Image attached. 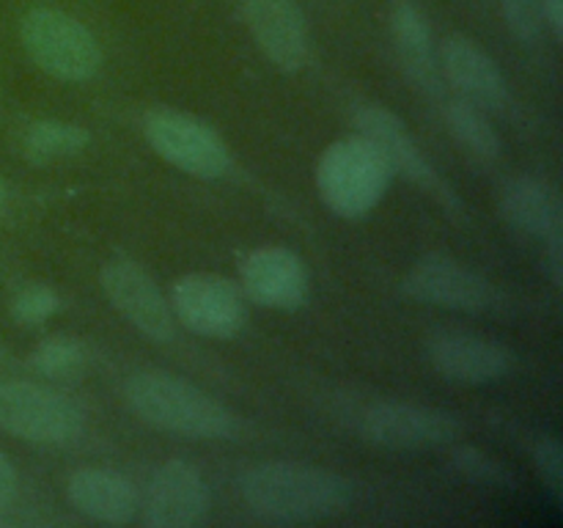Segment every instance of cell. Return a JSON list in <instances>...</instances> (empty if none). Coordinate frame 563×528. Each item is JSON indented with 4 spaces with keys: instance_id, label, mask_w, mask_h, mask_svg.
Here are the masks:
<instances>
[{
    "instance_id": "2",
    "label": "cell",
    "mask_w": 563,
    "mask_h": 528,
    "mask_svg": "<svg viewBox=\"0 0 563 528\" xmlns=\"http://www.w3.org/2000/svg\"><path fill=\"white\" fill-rule=\"evenodd\" d=\"M124 399L141 421L159 432L190 440H225L236 432L234 413L223 402L163 369L132 374L124 385Z\"/></svg>"
},
{
    "instance_id": "22",
    "label": "cell",
    "mask_w": 563,
    "mask_h": 528,
    "mask_svg": "<svg viewBox=\"0 0 563 528\" xmlns=\"http://www.w3.org/2000/svg\"><path fill=\"white\" fill-rule=\"evenodd\" d=\"M31 366L55 383H77L91 369V352L75 336H47L33 346Z\"/></svg>"
},
{
    "instance_id": "7",
    "label": "cell",
    "mask_w": 563,
    "mask_h": 528,
    "mask_svg": "<svg viewBox=\"0 0 563 528\" xmlns=\"http://www.w3.org/2000/svg\"><path fill=\"white\" fill-rule=\"evenodd\" d=\"M143 135L165 163L196 179H220L231 165V152L220 132L185 110L159 108L148 113Z\"/></svg>"
},
{
    "instance_id": "4",
    "label": "cell",
    "mask_w": 563,
    "mask_h": 528,
    "mask_svg": "<svg viewBox=\"0 0 563 528\" xmlns=\"http://www.w3.org/2000/svg\"><path fill=\"white\" fill-rule=\"evenodd\" d=\"M20 42L27 58L64 82H88L102 69V47L86 22L60 9L38 6L20 22Z\"/></svg>"
},
{
    "instance_id": "11",
    "label": "cell",
    "mask_w": 563,
    "mask_h": 528,
    "mask_svg": "<svg viewBox=\"0 0 563 528\" xmlns=\"http://www.w3.org/2000/svg\"><path fill=\"white\" fill-rule=\"evenodd\" d=\"M355 130L366 135L374 146L383 152L385 163L390 165L394 176H401L410 185L421 187V190L432 193L438 201L456 207V196L449 190L434 165L429 163L427 154L410 135L405 121L385 105H361L355 110Z\"/></svg>"
},
{
    "instance_id": "24",
    "label": "cell",
    "mask_w": 563,
    "mask_h": 528,
    "mask_svg": "<svg viewBox=\"0 0 563 528\" xmlns=\"http://www.w3.org/2000/svg\"><path fill=\"white\" fill-rule=\"evenodd\" d=\"M60 311V295L47 284H25L11 297V317L20 324H44Z\"/></svg>"
},
{
    "instance_id": "17",
    "label": "cell",
    "mask_w": 563,
    "mask_h": 528,
    "mask_svg": "<svg viewBox=\"0 0 563 528\" xmlns=\"http://www.w3.org/2000/svg\"><path fill=\"white\" fill-rule=\"evenodd\" d=\"M66 498L88 520L104 526H126L141 509V493L119 471L80 468L66 482Z\"/></svg>"
},
{
    "instance_id": "14",
    "label": "cell",
    "mask_w": 563,
    "mask_h": 528,
    "mask_svg": "<svg viewBox=\"0 0 563 528\" xmlns=\"http://www.w3.org/2000/svg\"><path fill=\"white\" fill-rule=\"evenodd\" d=\"M440 75L456 97L482 110H504L509 105V82L498 61L465 33H454L438 50Z\"/></svg>"
},
{
    "instance_id": "20",
    "label": "cell",
    "mask_w": 563,
    "mask_h": 528,
    "mask_svg": "<svg viewBox=\"0 0 563 528\" xmlns=\"http://www.w3.org/2000/svg\"><path fill=\"white\" fill-rule=\"evenodd\" d=\"M91 132L71 121L42 119L22 132V154L31 163H55L86 152Z\"/></svg>"
},
{
    "instance_id": "27",
    "label": "cell",
    "mask_w": 563,
    "mask_h": 528,
    "mask_svg": "<svg viewBox=\"0 0 563 528\" xmlns=\"http://www.w3.org/2000/svg\"><path fill=\"white\" fill-rule=\"evenodd\" d=\"M16 498V471L9 457L0 451V526H5V515Z\"/></svg>"
},
{
    "instance_id": "10",
    "label": "cell",
    "mask_w": 563,
    "mask_h": 528,
    "mask_svg": "<svg viewBox=\"0 0 563 528\" xmlns=\"http://www.w3.org/2000/svg\"><path fill=\"white\" fill-rule=\"evenodd\" d=\"M110 306L148 341L165 344L176 336V317L157 280L132 258H110L99 273Z\"/></svg>"
},
{
    "instance_id": "16",
    "label": "cell",
    "mask_w": 563,
    "mask_h": 528,
    "mask_svg": "<svg viewBox=\"0 0 563 528\" xmlns=\"http://www.w3.org/2000/svg\"><path fill=\"white\" fill-rule=\"evenodd\" d=\"M141 506L148 528H192L207 517V482L187 460H168L154 471Z\"/></svg>"
},
{
    "instance_id": "9",
    "label": "cell",
    "mask_w": 563,
    "mask_h": 528,
    "mask_svg": "<svg viewBox=\"0 0 563 528\" xmlns=\"http://www.w3.org/2000/svg\"><path fill=\"white\" fill-rule=\"evenodd\" d=\"M401 286L410 300L449 311L489 314L500 306V292L493 280L443 253L418 258Z\"/></svg>"
},
{
    "instance_id": "3",
    "label": "cell",
    "mask_w": 563,
    "mask_h": 528,
    "mask_svg": "<svg viewBox=\"0 0 563 528\" xmlns=\"http://www.w3.org/2000/svg\"><path fill=\"white\" fill-rule=\"evenodd\" d=\"M394 170L366 135L330 143L317 163V190L324 207L344 220L372 212L388 193Z\"/></svg>"
},
{
    "instance_id": "13",
    "label": "cell",
    "mask_w": 563,
    "mask_h": 528,
    "mask_svg": "<svg viewBox=\"0 0 563 528\" xmlns=\"http://www.w3.org/2000/svg\"><path fill=\"white\" fill-rule=\"evenodd\" d=\"M242 20L269 64L284 75H297L311 55L306 14L295 0H245Z\"/></svg>"
},
{
    "instance_id": "25",
    "label": "cell",
    "mask_w": 563,
    "mask_h": 528,
    "mask_svg": "<svg viewBox=\"0 0 563 528\" xmlns=\"http://www.w3.org/2000/svg\"><path fill=\"white\" fill-rule=\"evenodd\" d=\"M504 20L511 36L522 44H533L542 31V0H500Z\"/></svg>"
},
{
    "instance_id": "19",
    "label": "cell",
    "mask_w": 563,
    "mask_h": 528,
    "mask_svg": "<svg viewBox=\"0 0 563 528\" xmlns=\"http://www.w3.org/2000/svg\"><path fill=\"white\" fill-rule=\"evenodd\" d=\"M500 215L511 229L548 242L563 234L561 198L537 176H515L500 190Z\"/></svg>"
},
{
    "instance_id": "23",
    "label": "cell",
    "mask_w": 563,
    "mask_h": 528,
    "mask_svg": "<svg viewBox=\"0 0 563 528\" xmlns=\"http://www.w3.org/2000/svg\"><path fill=\"white\" fill-rule=\"evenodd\" d=\"M449 449H451V465H454L462 476L471 479V482L484 484V487H509V490L515 487V476H511L498 460H493L487 451L473 449V446L460 443V440L451 443Z\"/></svg>"
},
{
    "instance_id": "8",
    "label": "cell",
    "mask_w": 563,
    "mask_h": 528,
    "mask_svg": "<svg viewBox=\"0 0 563 528\" xmlns=\"http://www.w3.org/2000/svg\"><path fill=\"white\" fill-rule=\"evenodd\" d=\"M170 311L190 333L225 341L242 333L247 322L245 295L234 280L214 273L181 275L170 289Z\"/></svg>"
},
{
    "instance_id": "15",
    "label": "cell",
    "mask_w": 563,
    "mask_h": 528,
    "mask_svg": "<svg viewBox=\"0 0 563 528\" xmlns=\"http://www.w3.org/2000/svg\"><path fill=\"white\" fill-rule=\"evenodd\" d=\"M427 358L443 380L462 385H489L509 377L515 352L500 341L476 333H438L427 341Z\"/></svg>"
},
{
    "instance_id": "29",
    "label": "cell",
    "mask_w": 563,
    "mask_h": 528,
    "mask_svg": "<svg viewBox=\"0 0 563 528\" xmlns=\"http://www.w3.org/2000/svg\"><path fill=\"white\" fill-rule=\"evenodd\" d=\"M5 209H9V187H5L3 176H0V220H3Z\"/></svg>"
},
{
    "instance_id": "21",
    "label": "cell",
    "mask_w": 563,
    "mask_h": 528,
    "mask_svg": "<svg viewBox=\"0 0 563 528\" xmlns=\"http://www.w3.org/2000/svg\"><path fill=\"white\" fill-rule=\"evenodd\" d=\"M445 124H449V132L456 138V143L467 148L476 160L495 163L504 154V143L495 132L493 121L487 119V110L456 97L454 102L445 105Z\"/></svg>"
},
{
    "instance_id": "26",
    "label": "cell",
    "mask_w": 563,
    "mask_h": 528,
    "mask_svg": "<svg viewBox=\"0 0 563 528\" xmlns=\"http://www.w3.org/2000/svg\"><path fill=\"white\" fill-rule=\"evenodd\" d=\"M537 468H539V473H542V479H544V484H548L550 493L561 501L563 498V449L553 435H548V438L539 440Z\"/></svg>"
},
{
    "instance_id": "28",
    "label": "cell",
    "mask_w": 563,
    "mask_h": 528,
    "mask_svg": "<svg viewBox=\"0 0 563 528\" xmlns=\"http://www.w3.org/2000/svg\"><path fill=\"white\" fill-rule=\"evenodd\" d=\"M542 22L553 31V36L563 38V0H542Z\"/></svg>"
},
{
    "instance_id": "18",
    "label": "cell",
    "mask_w": 563,
    "mask_h": 528,
    "mask_svg": "<svg viewBox=\"0 0 563 528\" xmlns=\"http://www.w3.org/2000/svg\"><path fill=\"white\" fill-rule=\"evenodd\" d=\"M390 36H394L396 58L405 69L407 80L429 99H440L445 91L443 75H440L438 50H434L432 31L418 9L410 0H401L390 11Z\"/></svg>"
},
{
    "instance_id": "12",
    "label": "cell",
    "mask_w": 563,
    "mask_h": 528,
    "mask_svg": "<svg viewBox=\"0 0 563 528\" xmlns=\"http://www.w3.org/2000/svg\"><path fill=\"white\" fill-rule=\"evenodd\" d=\"M240 289L245 300L275 311H295L306 306L311 275L306 262L291 248L262 245L240 264Z\"/></svg>"
},
{
    "instance_id": "1",
    "label": "cell",
    "mask_w": 563,
    "mask_h": 528,
    "mask_svg": "<svg viewBox=\"0 0 563 528\" xmlns=\"http://www.w3.org/2000/svg\"><path fill=\"white\" fill-rule=\"evenodd\" d=\"M240 493L253 517L273 526H306L341 517L355 504L350 479L308 462L269 460L247 468Z\"/></svg>"
},
{
    "instance_id": "6",
    "label": "cell",
    "mask_w": 563,
    "mask_h": 528,
    "mask_svg": "<svg viewBox=\"0 0 563 528\" xmlns=\"http://www.w3.org/2000/svg\"><path fill=\"white\" fill-rule=\"evenodd\" d=\"M357 427L368 443L390 451L449 449L465 435V424L460 416L440 407L412 405V402L368 405L357 418Z\"/></svg>"
},
{
    "instance_id": "5",
    "label": "cell",
    "mask_w": 563,
    "mask_h": 528,
    "mask_svg": "<svg viewBox=\"0 0 563 528\" xmlns=\"http://www.w3.org/2000/svg\"><path fill=\"white\" fill-rule=\"evenodd\" d=\"M86 427V413L66 394L27 380L0 383V429L33 446H69Z\"/></svg>"
}]
</instances>
